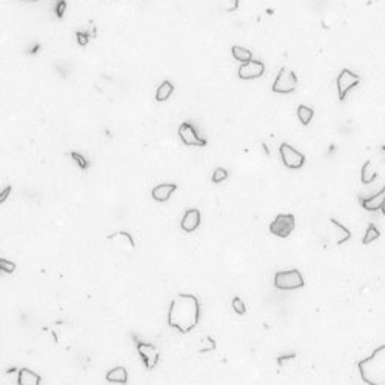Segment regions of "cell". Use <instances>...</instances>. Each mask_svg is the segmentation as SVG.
Listing matches in <instances>:
<instances>
[{
  "label": "cell",
  "instance_id": "6da1fadb",
  "mask_svg": "<svg viewBox=\"0 0 385 385\" xmlns=\"http://www.w3.org/2000/svg\"><path fill=\"white\" fill-rule=\"evenodd\" d=\"M200 317L199 299L192 294H179L171 300L168 311V324L179 333L187 334L194 328Z\"/></svg>",
  "mask_w": 385,
  "mask_h": 385
},
{
  "label": "cell",
  "instance_id": "7402d4cb",
  "mask_svg": "<svg viewBox=\"0 0 385 385\" xmlns=\"http://www.w3.org/2000/svg\"><path fill=\"white\" fill-rule=\"evenodd\" d=\"M228 178V171L225 170V168H216L214 170V173H213V176H211V181L214 182V184H220V182H223Z\"/></svg>",
  "mask_w": 385,
  "mask_h": 385
},
{
  "label": "cell",
  "instance_id": "9c48e42d",
  "mask_svg": "<svg viewBox=\"0 0 385 385\" xmlns=\"http://www.w3.org/2000/svg\"><path fill=\"white\" fill-rule=\"evenodd\" d=\"M136 350L148 370H154L159 362V350L153 344L140 342L139 339H136Z\"/></svg>",
  "mask_w": 385,
  "mask_h": 385
},
{
  "label": "cell",
  "instance_id": "7a4b0ae2",
  "mask_svg": "<svg viewBox=\"0 0 385 385\" xmlns=\"http://www.w3.org/2000/svg\"><path fill=\"white\" fill-rule=\"evenodd\" d=\"M358 370L365 384L385 385V345L376 348L372 356L358 362Z\"/></svg>",
  "mask_w": 385,
  "mask_h": 385
},
{
  "label": "cell",
  "instance_id": "cb8c5ba5",
  "mask_svg": "<svg viewBox=\"0 0 385 385\" xmlns=\"http://www.w3.org/2000/svg\"><path fill=\"white\" fill-rule=\"evenodd\" d=\"M203 345H205V347L199 348V351H200V353L213 351V350L216 348V341H214L213 338H205V339H203Z\"/></svg>",
  "mask_w": 385,
  "mask_h": 385
},
{
  "label": "cell",
  "instance_id": "277c9868",
  "mask_svg": "<svg viewBox=\"0 0 385 385\" xmlns=\"http://www.w3.org/2000/svg\"><path fill=\"white\" fill-rule=\"evenodd\" d=\"M296 87H297L296 74L288 68H281L275 84L271 87V91L278 94H290L296 90Z\"/></svg>",
  "mask_w": 385,
  "mask_h": 385
},
{
  "label": "cell",
  "instance_id": "7c38bea8",
  "mask_svg": "<svg viewBox=\"0 0 385 385\" xmlns=\"http://www.w3.org/2000/svg\"><path fill=\"white\" fill-rule=\"evenodd\" d=\"M384 202H385V188H382V191H379L378 194H375L372 197L361 199V205L364 206V210H367V211H378V210H381L384 213Z\"/></svg>",
  "mask_w": 385,
  "mask_h": 385
},
{
  "label": "cell",
  "instance_id": "8992f818",
  "mask_svg": "<svg viewBox=\"0 0 385 385\" xmlns=\"http://www.w3.org/2000/svg\"><path fill=\"white\" fill-rule=\"evenodd\" d=\"M279 154L282 159V164L290 170H299L305 164V156L296 148H293L290 143H282L279 147Z\"/></svg>",
  "mask_w": 385,
  "mask_h": 385
},
{
  "label": "cell",
  "instance_id": "4fadbf2b",
  "mask_svg": "<svg viewBox=\"0 0 385 385\" xmlns=\"http://www.w3.org/2000/svg\"><path fill=\"white\" fill-rule=\"evenodd\" d=\"M176 190H178L176 184H160L153 188L151 196L156 202H167Z\"/></svg>",
  "mask_w": 385,
  "mask_h": 385
},
{
  "label": "cell",
  "instance_id": "9a60e30c",
  "mask_svg": "<svg viewBox=\"0 0 385 385\" xmlns=\"http://www.w3.org/2000/svg\"><path fill=\"white\" fill-rule=\"evenodd\" d=\"M106 381L114 384H126L128 382V372L123 367H116L106 373Z\"/></svg>",
  "mask_w": 385,
  "mask_h": 385
},
{
  "label": "cell",
  "instance_id": "4dcf8cb0",
  "mask_svg": "<svg viewBox=\"0 0 385 385\" xmlns=\"http://www.w3.org/2000/svg\"><path fill=\"white\" fill-rule=\"evenodd\" d=\"M293 358H296V355H290V356H281V358L278 359V362H279V364H282L284 361H288V359H293Z\"/></svg>",
  "mask_w": 385,
  "mask_h": 385
},
{
  "label": "cell",
  "instance_id": "d6986e66",
  "mask_svg": "<svg viewBox=\"0 0 385 385\" xmlns=\"http://www.w3.org/2000/svg\"><path fill=\"white\" fill-rule=\"evenodd\" d=\"M296 114H297V119L302 125H308L314 116V111L313 108L307 106V105H299L297 109H296Z\"/></svg>",
  "mask_w": 385,
  "mask_h": 385
},
{
  "label": "cell",
  "instance_id": "d4e9b609",
  "mask_svg": "<svg viewBox=\"0 0 385 385\" xmlns=\"http://www.w3.org/2000/svg\"><path fill=\"white\" fill-rule=\"evenodd\" d=\"M15 270V264L8 261V259H0V271L5 273H12Z\"/></svg>",
  "mask_w": 385,
  "mask_h": 385
},
{
  "label": "cell",
  "instance_id": "3957f363",
  "mask_svg": "<svg viewBox=\"0 0 385 385\" xmlns=\"http://www.w3.org/2000/svg\"><path fill=\"white\" fill-rule=\"evenodd\" d=\"M305 285L299 270L278 271L275 275V287L279 290H296Z\"/></svg>",
  "mask_w": 385,
  "mask_h": 385
},
{
  "label": "cell",
  "instance_id": "52a82bcc",
  "mask_svg": "<svg viewBox=\"0 0 385 385\" xmlns=\"http://www.w3.org/2000/svg\"><path fill=\"white\" fill-rule=\"evenodd\" d=\"M361 82V77L358 74H355L350 70H342L341 74L338 76V80H336V85H338V96L339 100H345L348 91L356 87Z\"/></svg>",
  "mask_w": 385,
  "mask_h": 385
},
{
  "label": "cell",
  "instance_id": "f546056e",
  "mask_svg": "<svg viewBox=\"0 0 385 385\" xmlns=\"http://www.w3.org/2000/svg\"><path fill=\"white\" fill-rule=\"evenodd\" d=\"M11 191H12V188H11V185H8L2 192H0V203H3L8 197H9V194H11Z\"/></svg>",
  "mask_w": 385,
  "mask_h": 385
},
{
  "label": "cell",
  "instance_id": "603a6c76",
  "mask_svg": "<svg viewBox=\"0 0 385 385\" xmlns=\"http://www.w3.org/2000/svg\"><path fill=\"white\" fill-rule=\"evenodd\" d=\"M231 307H233V310H234L237 314H245V313H247V307H245L244 300L240 299V297H234V299L231 300Z\"/></svg>",
  "mask_w": 385,
  "mask_h": 385
},
{
  "label": "cell",
  "instance_id": "30bf717a",
  "mask_svg": "<svg viewBox=\"0 0 385 385\" xmlns=\"http://www.w3.org/2000/svg\"><path fill=\"white\" fill-rule=\"evenodd\" d=\"M265 73V65L261 60H248L242 63L237 71V76L244 80H251V79H259Z\"/></svg>",
  "mask_w": 385,
  "mask_h": 385
},
{
  "label": "cell",
  "instance_id": "e0dca14e",
  "mask_svg": "<svg viewBox=\"0 0 385 385\" xmlns=\"http://www.w3.org/2000/svg\"><path fill=\"white\" fill-rule=\"evenodd\" d=\"M376 178H378V173H376V168H375L373 162L367 160V162L364 164V167H362V173H361L362 184H372V182H375Z\"/></svg>",
  "mask_w": 385,
  "mask_h": 385
},
{
  "label": "cell",
  "instance_id": "1f68e13d",
  "mask_svg": "<svg viewBox=\"0 0 385 385\" xmlns=\"http://www.w3.org/2000/svg\"><path fill=\"white\" fill-rule=\"evenodd\" d=\"M37 51H39V45H36V46H34L33 50H31L29 53H31V54H34V53H37Z\"/></svg>",
  "mask_w": 385,
  "mask_h": 385
},
{
  "label": "cell",
  "instance_id": "44dd1931",
  "mask_svg": "<svg viewBox=\"0 0 385 385\" xmlns=\"http://www.w3.org/2000/svg\"><path fill=\"white\" fill-rule=\"evenodd\" d=\"M70 156H71V159L74 160V162L80 167V170H88V168H90L88 160H87L82 154H79V153L73 151V153H70Z\"/></svg>",
  "mask_w": 385,
  "mask_h": 385
},
{
  "label": "cell",
  "instance_id": "ac0fdd59",
  "mask_svg": "<svg viewBox=\"0 0 385 385\" xmlns=\"http://www.w3.org/2000/svg\"><path fill=\"white\" fill-rule=\"evenodd\" d=\"M231 54H233V57H234L237 62H242V63H245V62H248V60L253 59V53L248 50V48L239 46V45L231 46Z\"/></svg>",
  "mask_w": 385,
  "mask_h": 385
},
{
  "label": "cell",
  "instance_id": "2e32d148",
  "mask_svg": "<svg viewBox=\"0 0 385 385\" xmlns=\"http://www.w3.org/2000/svg\"><path fill=\"white\" fill-rule=\"evenodd\" d=\"M173 93H174V85L170 82V80H165V82L160 84V87L156 91V100L157 102H165L171 97Z\"/></svg>",
  "mask_w": 385,
  "mask_h": 385
},
{
  "label": "cell",
  "instance_id": "5b68a950",
  "mask_svg": "<svg viewBox=\"0 0 385 385\" xmlns=\"http://www.w3.org/2000/svg\"><path fill=\"white\" fill-rule=\"evenodd\" d=\"M296 228L294 214H278L270 223V233L278 237H288Z\"/></svg>",
  "mask_w": 385,
  "mask_h": 385
},
{
  "label": "cell",
  "instance_id": "4316f807",
  "mask_svg": "<svg viewBox=\"0 0 385 385\" xmlns=\"http://www.w3.org/2000/svg\"><path fill=\"white\" fill-rule=\"evenodd\" d=\"M330 223H331V225H334L336 228H339L342 233H344V236H345V239L347 240H350V237H351V234H350V230L345 227V225H342V223L341 222H338V220H336V219H330Z\"/></svg>",
  "mask_w": 385,
  "mask_h": 385
},
{
  "label": "cell",
  "instance_id": "83f0119b",
  "mask_svg": "<svg viewBox=\"0 0 385 385\" xmlns=\"http://www.w3.org/2000/svg\"><path fill=\"white\" fill-rule=\"evenodd\" d=\"M76 37H77V42H79L80 46H85L90 40V34L87 33V31H77Z\"/></svg>",
  "mask_w": 385,
  "mask_h": 385
},
{
  "label": "cell",
  "instance_id": "ffe728a7",
  "mask_svg": "<svg viewBox=\"0 0 385 385\" xmlns=\"http://www.w3.org/2000/svg\"><path fill=\"white\" fill-rule=\"evenodd\" d=\"M379 237H381V231L373 225V223H370V225L367 227L365 236L362 239V244L364 245H370L372 242H375V240H378Z\"/></svg>",
  "mask_w": 385,
  "mask_h": 385
},
{
  "label": "cell",
  "instance_id": "d6a6232c",
  "mask_svg": "<svg viewBox=\"0 0 385 385\" xmlns=\"http://www.w3.org/2000/svg\"><path fill=\"white\" fill-rule=\"evenodd\" d=\"M29 2H37V0H29Z\"/></svg>",
  "mask_w": 385,
  "mask_h": 385
},
{
  "label": "cell",
  "instance_id": "8fae6325",
  "mask_svg": "<svg viewBox=\"0 0 385 385\" xmlns=\"http://www.w3.org/2000/svg\"><path fill=\"white\" fill-rule=\"evenodd\" d=\"M200 225V211L197 208H190L185 211L181 220V227L185 233H192L196 231Z\"/></svg>",
  "mask_w": 385,
  "mask_h": 385
},
{
  "label": "cell",
  "instance_id": "ba28073f",
  "mask_svg": "<svg viewBox=\"0 0 385 385\" xmlns=\"http://www.w3.org/2000/svg\"><path fill=\"white\" fill-rule=\"evenodd\" d=\"M179 137L187 147H206V139L200 137L197 130L190 122H184L179 126Z\"/></svg>",
  "mask_w": 385,
  "mask_h": 385
},
{
  "label": "cell",
  "instance_id": "484cf974",
  "mask_svg": "<svg viewBox=\"0 0 385 385\" xmlns=\"http://www.w3.org/2000/svg\"><path fill=\"white\" fill-rule=\"evenodd\" d=\"M65 9H67V0H57V3H56V15H57V19L63 17Z\"/></svg>",
  "mask_w": 385,
  "mask_h": 385
},
{
  "label": "cell",
  "instance_id": "5bb4252c",
  "mask_svg": "<svg viewBox=\"0 0 385 385\" xmlns=\"http://www.w3.org/2000/svg\"><path fill=\"white\" fill-rule=\"evenodd\" d=\"M40 381H42V378L39 375H36L34 372L28 370V368L19 370V379H17L19 385H39Z\"/></svg>",
  "mask_w": 385,
  "mask_h": 385
},
{
  "label": "cell",
  "instance_id": "f1b7e54d",
  "mask_svg": "<svg viewBox=\"0 0 385 385\" xmlns=\"http://www.w3.org/2000/svg\"><path fill=\"white\" fill-rule=\"evenodd\" d=\"M222 3L225 5V9H227L228 12H233V11H236L237 6H239V0H222Z\"/></svg>",
  "mask_w": 385,
  "mask_h": 385
}]
</instances>
